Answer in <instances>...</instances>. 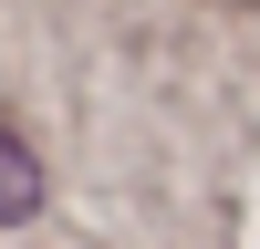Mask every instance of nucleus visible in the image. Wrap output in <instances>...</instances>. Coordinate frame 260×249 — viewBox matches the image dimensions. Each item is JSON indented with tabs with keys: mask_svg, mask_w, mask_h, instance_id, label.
<instances>
[{
	"mask_svg": "<svg viewBox=\"0 0 260 249\" xmlns=\"http://www.w3.org/2000/svg\"><path fill=\"white\" fill-rule=\"evenodd\" d=\"M31 208H42V166H31L21 135H0V228H21Z\"/></svg>",
	"mask_w": 260,
	"mask_h": 249,
	"instance_id": "nucleus-1",
	"label": "nucleus"
}]
</instances>
